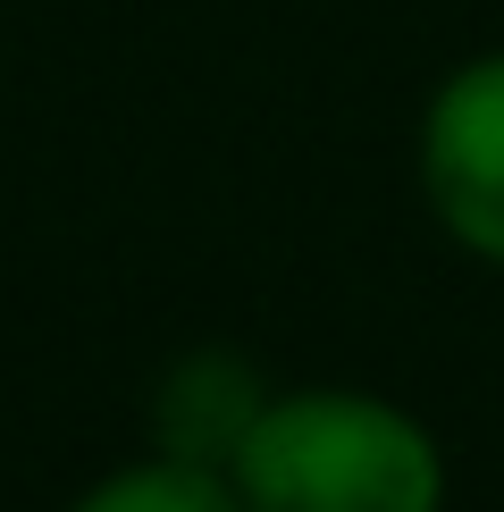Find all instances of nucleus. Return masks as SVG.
<instances>
[{
    "mask_svg": "<svg viewBox=\"0 0 504 512\" xmlns=\"http://www.w3.org/2000/svg\"><path fill=\"white\" fill-rule=\"evenodd\" d=\"M59 512H244V496H236L219 471H194V462L143 454V462L101 471L84 496H68Z\"/></svg>",
    "mask_w": 504,
    "mask_h": 512,
    "instance_id": "4",
    "label": "nucleus"
},
{
    "mask_svg": "<svg viewBox=\"0 0 504 512\" xmlns=\"http://www.w3.org/2000/svg\"><path fill=\"white\" fill-rule=\"evenodd\" d=\"M244 512H446V445L378 387H278L227 462Z\"/></svg>",
    "mask_w": 504,
    "mask_h": 512,
    "instance_id": "1",
    "label": "nucleus"
},
{
    "mask_svg": "<svg viewBox=\"0 0 504 512\" xmlns=\"http://www.w3.org/2000/svg\"><path fill=\"white\" fill-rule=\"evenodd\" d=\"M269 395H278V387H269V370L252 353H236V345H185L152 378V403H143V420H152V454L227 479V462H236V445L252 437V420H261Z\"/></svg>",
    "mask_w": 504,
    "mask_h": 512,
    "instance_id": "3",
    "label": "nucleus"
},
{
    "mask_svg": "<svg viewBox=\"0 0 504 512\" xmlns=\"http://www.w3.org/2000/svg\"><path fill=\"white\" fill-rule=\"evenodd\" d=\"M420 210L471 261L504 269V51H471L437 76L412 135Z\"/></svg>",
    "mask_w": 504,
    "mask_h": 512,
    "instance_id": "2",
    "label": "nucleus"
}]
</instances>
